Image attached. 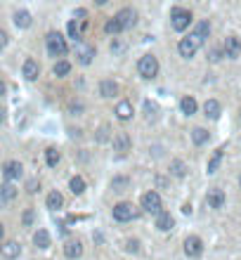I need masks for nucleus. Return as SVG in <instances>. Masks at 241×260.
Listing matches in <instances>:
<instances>
[{
  "instance_id": "f257e3e1",
  "label": "nucleus",
  "mask_w": 241,
  "mask_h": 260,
  "mask_svg": "<svg viewBox=\"0 0 241 260\" xmlns=\"http://www.w3.org/2000/svg\"><path fill=\"white\" fill-rule=\"evenodd\" d=\"M45 48H48V55L50 57H64L69 52L66 38L62 36L59 31H50V33L45 36Z\"/></svg>"
},
{
  "instance_id": "f03ea898",
  "label": "nucleus",
  "mask_w": 241,
  "mask_h": 260,
  "mask_svg": "<svg viewBox=\"0 0 241 260\" xmlns=\"http://www.w3.org/2000/svg\"><path fill=\"white\" fill-rule=\"evenodd\" d=\"M140 206H142V211L149 213V215H159L161 211H163V204H161V194L156 192V189H149L142 194V199H140Z\"/></svg>"
},
{
  "instance_id": "7ed1b4c3",
  "label": "nucleus",
  "mask_w": 241,
  "mask_h": 260,
  "mask_svg": "<svg viewBox=\"0 0 241 260\" xmlns=\"http://www.w3.org/2000/svg\"><path fill=\"white\" fill-rule=\"evenodd\" d=\"M192 12L189 10H185V7H173L170 10V26L175 29V31H187L189 29V24H192Z\"/></svg>"
},
{
  "instance_id": "20e7f679",
  "label": "nucleus",
  "mask_w": 241,
  "mask_h": 260,
  "mask_svg": "<svg viewBox=\"0 0 241 260\" xmlns=\"http://www.w3.org/2000/svg\"><path fill=\"white\" fill-rule=\"evenodd\" d=\"M201 45H204V40H199L194 33H189L187 38H182V40L177 43V52H180V57H185V59H192Z\"/></svg>"
},
{
  "instance_id": "39448f33",
  "label": "nucleus",
  "mask_w": 241,
  "mask_h": 260,
  "mask_svg": "<svg viewBox=\"0 0 241 260\" xmlns=\"http://www.w3.org/2000/svg\"><path fill=\"white\" fill-rule=\"evenodd\" d=\"M113 19L118 21V26H121V31H130V29H135L137 26V10H132V7H121Z\"/></svg>"
},
{
  "instance_id": "423d86ee",
  "label": "nucleus",
  "mask_w": 241,
  "mask_h": 260,
  "mask_svg": "<svg viewBox=\"0 0 241 260\" xmlns=\"http://www.w3.org/2000/svg\"><path fill=\"white\" fill-rule=\"evenodd\" d=\"M137 74L142 78H154L159 74V59L154 55H142L140 62H137Z\"/></svg>"
},
{
  "instance_id": "0eeeda50",
  "label": "nucleus",
  "mask_w": 241,
  "mask_h": 260,
  "mask_svg": "<svg viewBox=\"0 0 241 260\" xmlns=\"http://www.w3.org/2000/svg\"><path fill=\"white\" fill-rule=\"evenodd\" d=\"M112 215L116 223H128V220H132L137 213H135V206L128 204V201H121V204H116L112 208Z\"/></svg>"
},
{
  "instance_id": "6e6552de",
  "label": "nucleus",
  "mask_w": 241,
  "mask_h": 260,
  "mask_svg": "<svg viewBox=\"0 0 241 260\" xmlns=\"http://www.w3.org/2000/svg\"><path fill=\"white\" fill-rule=\"evenodd\" d=\"M95 55H97V52H95L93 45H88V43H83V40L76 45V57H78V64L90 66V64H93V59H95Z\"/></svg>"
},
{
  "instance_id": "1a4fd4ad",
  "label": "nucleus",
  "mask_w": 241,
  "mask_h": 260,
  "mask_svg": "<svg viewBox=\"0 0 241 260\" xmlns=\"http://www.w3.org/2000/svg\"><path fill=\"white\" fill-rule=\"evenodd\" d=\"M112 147L116 154H128L130 149H132V140H130L128 132H116L112 137Z\"/></svg>"
},
{
  "instance_id": "9d476101",
  "label": "nucleus",
  "mask_w": 241,
  "mask_h": 260,
  "mask_svg": "<svg viewBox=\"0 0 241 260\" xmlns=\"http://www.w3.org/2000/svg\"><path fill=\"white\" fill-rule=\"evenodd\" d=\"M223 52H225V57H229V59H239L241 57V38H237V36L225 38Z\"/></svg>"
},
{
  "instance_id": "9b49d317",
  "label": "nucleus",
  "mask_w": 241,
  "mask_h": 260,
  "mask_svg": "<svg viewBox=\"0 0 241 260\" xmlns=\"http://www.w3.org/2000/svg\"><path fill=\"white\" fill-rule=\"evenodd\" d=\"M185 253H187V258H199L201 253H204V242L199 239V237H187L185 239Z\"/></svg>"
},
{
  "instance_id": "f8f14e48",
  "label": "nucleus",
  "mask_w": 241,
  "mask_h": 260,
  "mask_svg": "<svg viewBox=\"0 0 241 260\" xmlns=\"http://www.w3.org/2000/svg\"><path fill=\"white\" fill-rule=\"evenodd\" d=\"M21 173H24V168H21V163L15 161V159H10V161H5V163H2V175L7 178V182L19 180V178H21Z\"/></svg>"
},
{
  "instance_id": "ddd939ff",
  "label": "nucleus",
  "mask_w": 241,
  "mask_h": 260,
  "mask_svg": "<svg viewBox=\"0 0 241 260\" xmlns=\"http://www.w3.org/2000/svg\"><path fill=\"white\" fill-rule=\"evenodd\" d=\"M225 199H227V196H225V192L220 187H213V189H208V194H206V204L210 206V208H215V211L225 206Z\"/></svg>"
},
{
  "instance_id": "4468645a",
  "label": "nucleus",
  "mask_w": 241,
  "mask_h": 260,
  "mask_svg": "<svg viewBox=\"0 0 241 260\" xmlns=\"http://www.w3.org/2000/svg\"><path fill=\"white\" fill-rule=\"evenodd\" d=\"M21 74L26 81H36L38 76H40V64H38L33 57H26L24 59V66H21Z\"/></svg>"
},
{
  "instance_id": "2eb2a0df",
  "label": "nucleus",
  "mask_w": 241,
  "mask_h": 260,
  "mask_svg": "<svg viewBox=\"0 0 241 260\" xmlns=\"http://www.w3.org/2000/svg\"><path fill=\"white\" fill-rule=\"evenodd\" d=\"M0 253H2V258L15 260V258H19V253H21V246H19V242L10 239V242L0 244Z\"/></svg>"
},
{
  "instance_id": "dca6fc26",
  "label": "nucleus",
  "mask_w": 241,
  "mask_h": 260,
  "mask_svg": "<svg viewBox=\"0 0 241 260\" xmlns=\"http://www.w3.org/2000/svg\"><path fill=\"white\" fill-rule=\"evenodd\" d=\"M113 114H116V118H118V121H130V118H132V114H135V109H132V102H128V99H121V102L116 104Z\"/></svg>"
},
{
  "instance_id": "f3484780",
  "label": "nucleus",
  "mask_w": 241,
  "mask_h": 260,
  "mask_svg": "<svg viewBox=\"0 0 241 260\" xmlns=\"http://www.w3.org/2000/svg\"><path fill=\"white\" fill-rule=\"evenodd\" d=\"M154 225H156V229H159V232H170V229H173V225H175V220H173V215H170L168 211H161V213L156 215Z\"/></svg>"
},
{
  "instance_id": "a211bd4d",
  "label": "nucleus",
  "mask_w": 241,
  "mask_h": 260,
  "mask_svg": "<svg viewBox=\"0 0 241 260\" xmlns=\"http://www.w3.org/2000/svg\"><path fill=\"white\" fill-rule=\"evenodd\" d=\"M64 256L69 260H78L83 256V244L78 242V239H71V242L64 244Z\"/></svg>"
},
{
  "instance_id": "6ab92c4d",
  "label": "nucleus",
  "mask_w": 241,
  "mask_h": 260,
  "mask_svg": "<svg viewBox=\"0 0 241 260\" xmlns=\"http://www.w3.org/2000/svg\"><path fill=\"white\" fill-rule=\"evenodd\" d=\"M99 95L104 97V99H112L118 95V83L112 81V78H104L102 83H99Z\"/></svg>"
},
{
  "instance_id": "aec40b11",
  "label": "nucleus",
  "mask_w": 241,
  "mask_h": 260,
  "mask_svg": "<svg viewBox=\"0 0 241 260\" xmlns=\"http://www.w3.org/2000/svg\"><path fill=\"white\" fill-rule=\"evenodd\" d=\"M204 114H206V118H210V121H218V118H220V114H223L220 102H218V99H208V102L204 104Z\"/></svg>"
},
{
  "instance_id": "412c9836",
  "label": "nucleus",
  "mask_w": 241,
  "mask_h": 260,
  "mask_svg": "<svg viewBox=\"0 0 241 260\" xmlns=\"http://www.w3.org/2000/svg\"><path fill=\"white\" fill-rule=\"evenodd\" d=\"M12 21H15V26H17V29H29V26L33 24V17H31V12H29V10H17V12H15V17H12Z\"/></svg>"
},
{
  "instance_id": "4be33fe9",
  "label": "nucleus",
  "mask_w": 241,
  "mask_h": 260,
  "mask_svg": "<svg viewBox=\"0 0 241 260\" xmlns=\"http://www.w3.org/2000/svg\"><path fill=\"white\" fill-rule=\"evenodd\" d=\"M17 187L12 185V182H5V185L0 187V204H10V201H15L17 199Z\"/></svg>"
},
{
  "instance_id": "5701e85b",
  "label": "nucleus",
  "mask_w": 241,
  "mask_h": 260,
  "mask_svg": "<svg viewBox=\"0 0 241 260\" xmlns=\"http://www.w3.org/2000/svg\"><path fill=\"white\" fill-rule=\"evenodd\" d=\"M180 109H182L185 116H194L196 109H199V104H196V99H194L192 95H185V97L180 99Z\"/></svg>"
},
{
  "instance_id": "b1692460",
  "label": "nucleus",
  "mask_w": 241,
  "mask_h": 260,
  "mask_svg": "<svg viewBox=\"0 0 241 260\" xmlns=\"http://www.w3.org/2000/svg\"><path fill=\"white\" fill-rule=\"evenodd\" d=\"M33 244H36L38 248H50V244H52V237H50V232L40 227L36 234H33Z\"/></svg>"
},
{
  "instance_id": "393cba45",
  "label": "nucleus",
  "mask_w": 241,
  "mask_h": 260,
  "mask_svg": "<svg viewBox=\"0 0 241 260\" xmlns=\"http://www.w3.org/2000/svg\"><path fill=\"white\" fill-rule=\"evenodd\" d=\"M45 206L50 208V211H59L62 206H64V196H62V192H50L48 194V199H45Z\"/></svg>"
},
{
  "instance_id": "a878e982",
  "label": "nucleus",
  "mask_w": 241,
  "mask_h": 260,
  "mask_svg": "<svg viewBox=\"0 0 241 260\" xmlns=\"http://www.w3.org/2000/svg\"><path fill=\"white\" fill-rule=\"evenodd\" d=\"M52 74L57 78H64V76L71 74V62H66V59H57L55 66H52Z\"/></svg>"
},
{
  "instance_id": "bb28decb",
  "label": "nucleus",
  "mask_w": 241,
  "mask_h": 260,
  "mask_svg": "<svg viewBox=\"0 0 241 260\" xmlns=\"http://www.w3.org/2000/svg\"><path fill=\"white\" fill-rule=\"evenodd\" d=\"M168 170H170V175H173V178H185L187 175V163L182 161V159H173Z\"/></svg>"
},
{
  "instance_id": "cd10ccee",
  "label": "nucleus",
  "mask_w": 241,
  "mask_h": 260,
  "mask_svg": "<svg viewBox=\"0 0 241 260\" xmlns=\"http://www.w3.org/2000/svg\"><path fill=\"white\" fill-rule=\"evenodd\" d=\"M208 137H210V132H208L206 128H194L192 130V142H194L196 147L206 145V142H208Z\"/></svg>"
},
{
  "instance_id": "c85d7f7f",
  "label": "nucleus",
  "mask_w": 241,
  "mask_h": 260,
  "mask_svg": "<svg viewBox=\"0 0 241 260\" xmlns=\"http://www.w3.org/2000/svg\"><path fill=\"white\" fill-rule=\"evenodd\" d=\"M112 189L113 192H126V189H130V178L128 175H116V178H112Z\"/></svg>"
},
{
  "instance_id": "c756f323",
  "label": "nucleus",
  "mask_w": 241,
  "mask_h": 260,
  "mask_svg": "<svg viewBox=\"0 0 241 260\" xmlns=\"http://www.w3.org/2000/svg\"><path fill=\"white\" fill-rule=\"evenodd\" d=\"M69 189H71V192H74L76 196H80V194H83V192H85V180H83V178H80V175H74V178H71V180H69Z\"/></svg>"
},
{
  "instance_id": "7c9ffc66",
  "label": "nucleus",
  "mask_w": 241,
  "mask_h": 260,
  "mask_svg": "<svg viewBox=\"0 0 241 260\" xmlns=\"http://www.w3.org/2000/svg\"><path fill=\"white\" fill-rule=\"evenodd\" d=\"M192 33L199 38V40H206V38L210 36V24H208L206 19H204V21H199V24H196V29H194Z\"/></svg>"
},
{
  "instance_id": "2f4dec72",
  "label": "nucleus",
  "mask_w": 241,
  "mask_h": 260,
  "mask_svg": "<svg viewBox=\"0 0 241 260\" xmlns=\"http://www.w3.org/2000/svg\"><path fill=\"white\" fill-rule=\"evenodd\" d=\"M220 161H223V149H218V151H215V154H213V156L208 159V168H206V170H208V173L213 175V173H215V170L220 168Z\"/></svg>"
},
{
  "instance_id": "473e14b6",
  "label": "nucleus",
  "mask_w": 241,
  "mask_h": 260,
  "mask_svg": "<svg viewBox=\"0 0 241 260\" xmlns=\"http://www.w3.org/2000/svg\"><path fill=\"white\" fill-rule=\"evenodd\" d=\"M59 159H62V156H59V151H57V149H52V147L45 149V163H48L50 168H57Z\"/></svg>"
},
{
  "instance_id": "72a5a7b5",
  "label": "nucleus",
  "mask_w": 241,
  "mask_h": 260,
  "mask_svg": "<svg viewBox=\"0 0 241 260\" xmlns=\"http://www.w3.org/2000/svg\"><path fill=\"white\" fill-rule=\"evenodd\" d=\"M33 223H36V211H33V208H26V211L21 213V225H24V227H31Z\"/></svg>"
},
{
  "instance_id": "f704fd0d",
  "label": "nucleus",
  "mask_w": 241,
  "mask_h": 260,
  "mask_svg": "<svg viewBox=\"0 0 241 260\" xmlns=\"http://www.w3.org/2000/svg\"><path fill=\"white\" fill-rule=\"evenodd\" d=\"M83 112H85V102H83V99H74V102L69 104V114H71V116H80Z\"/></svg>"
},
{
  "instance_id": "c9c22d12",
  "label": "nucleus",
  "mask_w": 241,
  "mask_h": 260,
  "mask_svg": "<svg viewBox=\"0 0 241 260\" xmlns=\"http://www.w3.org/2000/svg\"><path fill=\"white\" fill-rule=\"evenodd\" d=\"M66 29H69V38L76 40V43H80V36H83V33H80V26H78L76 21H69V26H66Z\"/></svg>"
},
{
  "instance_id": "e433bc0d",
  "label": "nucleus",
  "mask_w": 241,
  "mask_h": 260,
  "mask_svg": "<svg viewBox=\"0 0 241 260\" xmlns=\"http://www.w3.org/2000/svg\"><path fill=\"white\" fill-rule=\"evenodd\" d=\"M104 31L109 33V36H116V33H121V26H118V21L116 19H107V24H104Z\"/></svg>"
},
{
  "instance_id": "4c0bfd02",
  "label": "nucleus",
  "mask_w": 241,
  "mask_h": 260,
  "mask_svg": "<svg viewBox=\"0 0 241 260\" xmlns=\"http://www.w3.org/2000/svg\"><path fill=\"white\" fill-rule=\"evenodd\" d=\"M156 114H159V107L154 104V102H145V116H147V121H154L156 118Z\"/></svg>"
},
{
  "instance_id": "58836bf2",
  "label": "nucleus",
  "mask_w": 241,
  "mask_h": 260,
  "mask_svg": "<svg viewBox=\"0 0 241 260\" xmlns=\"http://www.w3.org/2000/svg\"><path fill=\"white\" fill-rule=\"evenodd\" d=\"M107 140H109V126L104 123L102 128L97 130V142H107Z\"/></svg>"
},
{
  "instance_id": "ea45409f",
  "label": "nucleus",
  "mask_w": 241,
  "mask_h": 260,
  "mask_svg": "<svg viewBox=\"0 0 241 260\" xmlns=\"http://www.w3.org/2000/svg\"><path fill=\"white\" fill-rule=\"evenodd\" d=\"M24 189H26V192H29V194H36L38 189H40V182H38L36 178H31V180H29V182H26V187H24Z\"/></svg>"
},
{
  "instance_id": "a19ab883",
  "label": "nucleus",
  "mask_w": 241,
  "mask_h": 260,
  "mask_svg": "<svg viewBox=\"0 0 241 260\" xmlns=\"http://www.w3.org/2000/svg\"><path fill=\"white\" fill-rule=\"evenodd\" d=\"M126 251L128 253H140V242L137 239H128L126 242Z\"/></svg>"
},
{
  "instance_id": "79ce46f5",
  "label": "nucleus",
  "mask_w": 241,
  "mask_h": 260,
  "mask_svg": "<svg viewBox=\"0 0 241 260\" xmlns=\"http://www.w3.org/2000/svg\"><path fill=\"white\" fill-rule=\"evenodd\" d=\"M223 50H220V48H213V50H210V52H208V59H210V62H220V59H223Z\"/></svg>"
},
{
  "instance_id": "37998d69",
  "label": "nucleus",
  "mask_w": 241,
  "mask_h": 260,
  "mask_svg": "<svg viewBox=\"0 0 241 260\" xmlns=\"http://www.w3.org/2000/svg\"><path fill=\"white\" fill-rule=\"evenodd\" d=\"M123 50H126V45H123L121 40H116V38H113V43H112V52H113V55H121Z\"/></svg>"
},
{
  "instance_id": "c03bdc74",
  "label": "nucleus",
  "mask_w": 241,
  "mask_h": 260,
  "mask_svg": "<svg viewBox=\"0 0 241 260\" xmlns=\"http://www.w3.org/2000/svg\"><path fill=\"white\" fill-rule=\"evenodd\" d=\"M154 182H156L159 189H168V180L163 178V175H156V178H154Z\"/></svg>"
},
{
  "instance_id": "a18cd8bd",
  "label": "nucleus",
  "mask_w": 241,
  "mask_h": 260,
  "mask_svg": "<svg viewBox=\"0 0 241 260\" xmlns=\"http://www.w3.org/2000/svg\"><path fill=\"white\" fill-rule=\"evenodd\" d=\"M7 40H10V36H7V31H5V29H0V52L5 50V45H7Z\"/></svg>"
},
{
  "instance_id": "49530a36",
  "label": "nucleus",
  "mask_w": 241,
  "mask_h": 260,
  "mask_svg": "<svg viewBox=\"0 0 241 260\" xmlns=\"http://www.w3.org/2000/svg\"><path fill=\"white\" fill-rule=\"evenodd\" d=\"M7 93V85H5V81H2V78H0V97H2V95Z\"/></svg>"
},
{
  "instance_id": "de8ad7c7",
  "label": "nucleus",
  "mask_w": 241,
  "mask_h": 260,
  "mask_svg": "<svg viewBox=\"0 0 241 260\" xmlns=\"http://www.w3.org/2000/svg\"><path fill=\"white\" fill-rule=\"evenodd\" d=\"M5 118H7V116H5V109H2V107H0V126H2V123H5Z\"/></svg>"
},
{
  "instance_id": "09e8293b",
  "label": "nucleus",
  "mask_w": 241,
  "mask_h": 260,
  "mask_svg": "<svg viewBox=\"0 0 241 260\" xmlns=\"http://www.w3.org/2000/svg\"><path fill=\"white\" fill-rule=\"evenodd\" d=\"M2 237H5V225L0 223V242H2Z\"/></svg>"
},
{
  "instance_id": "8fccbe9b",
  "label": "nucleus",
  "mask_w": 241,
  "mask_h": 260,
  "mask_svg": "<svg viewBox=\"0 0 241 260\" xmlns=\"http://www.w3.org/2000/svg\"><path fill=\"white\" fill-rule=\"evenodd\" d=\"M239 187H241V175H239Z\"/></svg>"
}]
</instances>
